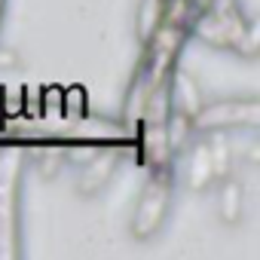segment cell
Returning <instances> with one entry per match:
<instances>
[{
    "instance_id": "obj_2",
    "label": "cell",
    "mask_w": 260,
    "mask_h": 260,
    "mask_svg": "<svg viewBox=\"0 0 260 260\" xmlns=\"http://www.w3.org/2000/svg\"><path fill=\"white\" fill-rule=\"evenodd\" d=\"M230 172H236V147L230 132H193L175 153V178H181L193 193L211 190Z\"/></svg>"
},
{
    "instance_id": "obj_5",
    "label": "cell",
    "mask_w": 260,
    "mask_h": 260,
    "mask_svg": "<svg viewBox=\"0 0 260 260\" xmlns=\"http://www.w3.org/2000/svg\"><path fill=\"white\" fill-rule=\"evenodd\" d=\"M190 132H236V128H257L260 122V98L239 95V98H214L202 101V107L187 119Z\"/></svg>"
},
{
    "instance_id": "obj_6",
    "label": "cell",
    "mask_w": 260,
    "mask_h": 260,
    "mask_svg": "<svg viewBox=\"0 0 260 260\" xmlns=\"http://www.w3.org/2000/svg\"><path fill=\"white\" fill-rule=\"evenodd\" d=\"M71 156H74V153H71ZM122 156H125V150H122L119 144H107V141L83 147V150L74 156V159H77V162H74V190H77V196H83V199L101 196V193L107 190V184L113 181V175H116Z\"/></svg>"
},
{
    "instance_id": "obj_4",
    "label": "cell",
    "mask_w": 260,
    "mask_h": 260,
    "mask_svg": "<svg viewBox=\"0 0 260 260\" xmlns=\"http://www.w3.org/2000/svg\"><path fill=\"white\" fill-rule=\"evenodd\" d=\"M22 175L25 150L0 147V260L22 257Z\"/></svg>"
},
{
    "instance_id": "obj_1",
    "label": "cell",
    "mask_w": 260,
    "mask_h": 260,
    "mask_svg": "<svg viewBox=\"0 0 260 260\" xmlns=\"http://www.w3.org/2000/svg\"><path fill=\"white\" fill-rule=\"evenodd\" d=\"M190 37L205 46L236 52L248 61L260 52V28L257 19L245 13L242 0H202L190 19Z\"/></svg>"
},
{
    "instance_id": "obj_3",
    "label": "cell",
    "mask_w": 260,
    "mask_h": 260,
    "mask_svg": "<svg viewBox=\"0 0 260 260\" xmlns=\"http://www.w3.org/2000/svg\"><path fill=\"white\" fill-rule=\"evenodd\" d=\"M147 181L135 199L132 217H128V236L135 242H150L159 236V230L169 220L172 202H175V159H156L147 166Z\"/></svg>"
},
{
    "instance_id": "obj_10",
    "label": "cell",
    "mask_w": 260,
    "mask_h": 260,
    "mask_svg": "<svg viewBox=\"0 0 260 260\" xmlns=\"http://www.w3.org/2000/svg\"><path fill=\"white\" fill-rule=\"evenodd\" d=\"M34 159H37L43 178H55L58 169H64V159H71V150H64V147H58V144H43V147L34 153Z\"/></svg>"
},
{
    "instance_id": "obj_8",
    "label": "cell",
    "mask_w": 260,
    "mask_h": 260,
    "mask_svg": "<svg viewBox=\"0 0 260 260\" xmlns=\"http://www.w3.org/2000/svg\"><path fill=\"white\" fill-rule=\"evenodd\" d=\"M202 101H205V92H202V86H199V80L187 71V68H175L172 71V77H169V107L175 110V113H181V116H193L199 107H202Z\"/></svg>"
},
{
    "instance_id": "obj_7",
    "label": "cell",
    "mask_w": 260,
    "mask_h": 260,
    "mask_svg": "<svg viewBox=\"0 0 260 260\" xmlns=\"http://www.w3.org/2000/svg\"><path fill=\"white\" fill-rule=\"evenodd\" d=\"M211 190H214V211H217V220H220L223 226H230V230L239 226V223L245 220V211H248L245 181H242L239 169L230 172V175H223Z\"/></svg>"
},
{
    "instance_id": "obj_9",
    "label": "cell",
    "mask_w": 260,
    "mask_h": 260,
    "mask_svg": "<svg viewBox=\"0 0 260 260\" xmlns=\"http://www.w3.org/2000/svg\"><path fill=\"white\" fill-rule=\"evenodd\" d=\"M162 19H166V0H141V4H138V22H135L138 40L144 43L159 28Z\"/></svg>"
},
{
    "instance_id": "obj_11",
    "label": "cell",
    "mask_w": 260,
    "mask_h": 260,
    "mask_svg": "<svg viewBox=\"0 0 260 260\" xmlns=\"http://www.w3.org/2000/svg\"><path fill=\"white\" fill-rule=\"evenodd\" d=\"M10 68H19V55L13 49H0V71H10Z\"/></svg>"
}]
</instances>
